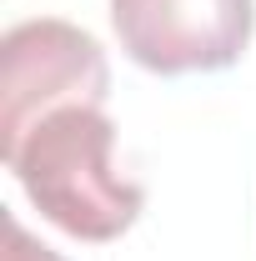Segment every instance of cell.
I'll return each instance as SVG.
<instances>
[{
    "instance_id": "7a4b0ae2",
    "label": "cell",
    "mask_w": 256,
    "mask_h": 261,
    "mask_svg": "<svg viewBox=\"0 0 256 261\" xmlns=\"http://www.w3.org/2000/svg\"><path fill=\"white\" fill-rule=\"evenodd\" d=\"M111 70L91 31L70 20H20L0 40V151L61 106H106Z\"/></svg>"
},
{
    "instance_id": "277c9868",
    "label": "cell",
    "mask_w": 256,
    "mask_h": 261,
    "mask_svg": "<svg viewBox=\"0 0 256 261\" xmlns=\"http://www.w3.org/2000/svg\"><path fill=\"white\" fill-rule=\"evenodd\" d=\"M5 261H61V256L50 246H40L15 216H5Z\"/></svg>"
},
{
    "instance_id": "3957f363",
    "label": "cell",
    "mask_w": 256,
    "mask_h": 261,
    "mask_svg": "<svg viewBox=\"0 0 256 261\" xmlns=\"http://www.w3.org/2000/svg\"><path fill=\"white\" fill-rule=\"evenodd\" d=\"M121 50L146 70L186 75L241 61L256 25L251 0H111Z\"/></svg>"
},
{
    "instance_id": "6da1fadb",
    "label": "cell",
    "mask_w": 256,
    "mask_h": 261,
    "mask_svg": "<svg viewBox=\"0 0 256 261\" xmlns=\"http://www.w3.org/2000/svg\"><path fill=\"white\" fill-rule=\"evenodd\" d=\"M111 146L116 126L100 106H61L25 126V136L0 156L45 221L81 241H111L146 206V191L111 166Z\"/></svg>"
}]
</instances>
